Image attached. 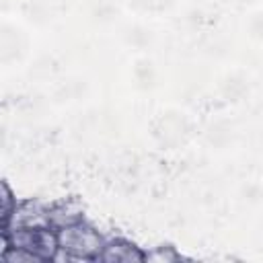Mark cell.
Instances as JSON below:
<instances>
[{"instance_id":"cell-1","label":"cell","mask_w":263,"mask_h":263,"mask_svg":"<svg viewBox=\"0 0 263 263\" xmlns=\"http://www.w3.org/2000/svg\"><path fill=\"white\" fill-rule=\"evenodd\" d=\"M58 232V253L53 261H99V255L107 242V238L86 220L70 224L66 228L55 230Z\"/></svg>"},{"instance_id":"cell-2","label":"cell","mask_w":263,"mask_h":263,"mask_svg":"<svg viewBox=\"0 0 263 263\" xmlns=\"http://www.w3.org/2000/svg\"><path fill=\"white\" fill-rule=\"evenodd\" d=\"M2 232V230H0ZM12 247H21L37 255L43 263L53 261L60 245H58V232L49 226H27V228H12L6 232Z\"/></svg>"},{"instance_id":"cell-3","label":"cell","mask_w":263,"mask_h":263,"mask_svg":"<svg viewBox=\"0 0 263 263\" xmlns=\"http://www.w3.org/2000/svg\"><path fill=\"white\" fill-rule=\"evenodd\" d=\"M49 203L41 199H18L8 224L0 226L2 232L12 228H27V226H49ZM51 228V226H49Z\"/></svg>"},{"instance_id":"cell-4","label":"cell","mask_w":263,"mask_h":263,"mask_svg":"<svg viewBox=\"0 0 263 263\" xmlns=\"http://www.w3.org/2000/svg\"><path fill=\"white\" fill-rule=\"evenodd\" d=\"M144 249L127 238H109L99 255L103 263H144Z\"/></svg>"},{"instance_id":"cell-5","label":"cell","mask_w":263,"mask_h":263,"mask_svg":"<svg viewBox=\"0 0 263 263\" xmlns=\"http://www.w3.org/2000/svg\"><path fill=\"white\" fill-rule=\"evenodd\" d=\"M49 226L53 230L66 228L70 224L82 222L84 220V208L78 199H62V201H51L49 203Z\"/></svg>"},{"instance_id":"cell-6","label":"cell","mask_w":263,"mask_h":263,"mask_svg":"<svg viewBox=\"0 0 263 263\" xmlns=\"http://www.w3.org/2000/svg\"><path fill=\"white\" fill-rule=\"evenodd\" d=\"M16 203H18V199L14 197L12 189L8 187L6 181H2V183H0V220H2V226L8 224V220H10V216H12L14 208H16Z\"/></svg>"},{"instance_id":"cell-7","label":"cell","mask_w":263,"mask_h":263,"mask_svg":"<svg viewBox=\"0 0 263 263\" xmlns=\"http://www.w3.org/2000/svg\"><path fill=\"white\" fill-rule=\"evenodd\" d=\"M181 253L175 247H154L152 251L144 253V263H173V261H181Z\"/></svg>"},{"instance_id":"cell-8","label":"cell","mask_w":263,"mask_h":263,"mask_svg":"<svg viewBox=\"0 0 263 263\" xmlns=\"http://www.w3.org/2000/svg\"><path fill=\"white\" fill-rule=\"evenodd\" d=\"M0 263H43V261H41L37 255H33L31 251L10 245L8 251L0 257Z\"/></svg>"}]
</instances>
